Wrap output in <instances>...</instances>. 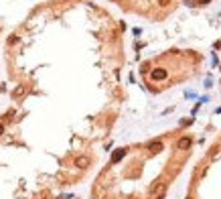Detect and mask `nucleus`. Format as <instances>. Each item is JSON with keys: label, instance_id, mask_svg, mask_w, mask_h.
Segmentation results:
<instances>
[{"label": "nucleus", "instance_id": "nucleus-1", "mask_svg": "<svg viewBox=\"0 0 221 199\" xmlns=\"http://www.w3.org/2000/svg\"><path fill=\"white\" fill-rule=\"evenodd\" d=\"M189 144H191L189 138H183V140H181V148H189Z\"/></svg>", "mask_w": 221, "mask_h": 199}, {"label": "nucleus", "instance_id": "nucleus-2", "mask_svg": "<svg viewBox=\"0 0 221 199\" xmlns=\"http://www.w3.org/2000/svg\"><path fill=\"white\" fill-rule=\"evenodd\" d=\"M201 2H209V0H201Z\"/></svg>", "mask_w": 221, "mask_h": 199}]
</instances>
